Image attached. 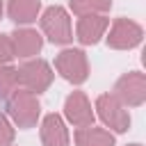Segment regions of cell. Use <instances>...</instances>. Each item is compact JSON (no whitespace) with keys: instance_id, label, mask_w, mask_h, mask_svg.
Wrapping results in <instances>:
<instances>
[{"instance_id":"9","label":"cell","mask_w":146,"mask_h":146,"mask_svg":"<svg viewBox=\"0 0 146 146\" xmlns=\"http://www.w3.org/2000/svg\"><path fill=\"white\" fill-rule=\"evenodd\" d=\"M110 25V18H105L103 14H87V16H80L78 21V41L84 43V46H94L100 41V36L105 34Z\"/></svg>"},{"instance_id":"5","label":"cell","mask_w":146,"mask_h":146,"mask_svg":"<svg viewBox=\"0 0 146 146\" xmlns=\"http://www.w3.org/2000/svg\"><path fill=\"white\" fill-rule=\"evenodd\" d=\"M16 71H18V82L32 94L46 91L50 87V82H52V75H55L50 64L43 62V59H30L23 66H18Z\"/></svg>"},{"instance_id":"17","label":"cell","mask_w":146,"mask_h":146,"mask_svg":"<svg viewBox=\"0 0 146 146\" xmlns=\"http://www.w3.org/2000/svg\"><path fill=\"white\" fill-rule=\"evenodd\" d=\"M14 141V128L9 125V121L0 114V146H9Z\"/></svg>"},{"instance_id":"10","label":"cell","mask_w":146,"mask_h":146,"mask_svg":"<svg viewBox=\"0 0 146 146\" xmlns=\"http://www.w3.org/2000/svg\"><path fill=\"white\" fill-rule=\"evenodd\" d=\"M11 36V46H14V55L16 57H32L41 50L43 46V39L36 30H30V27H23V30H16Z\"/></svg>"},{"instance_id":"13","label":"cell","mask_w":146,"mask_h":146,"mask_svg":"<svg viewBox=\"0 0 146 146\" xmlns=\"http://www.w3.org/2000/svg\"><path fill=\"white\" fill-rule=\"evenodd\" d=\"M75 144L78 146H114V135L103 128L84 125L75 130Z\"/></svg>"},{"instance_id":"7","label":"cell","mask_w":146,"mask_h":146,"mask_svg":"<svg viewBox=\"0 0 146 146\" xmlns=\"http://www.w3.org/2000/svg\"><path fill=\"white\" fill-rule=\"evenodd\" d=\"M141 36H144V30L130 21V18H116L112 30H110V36H107V46L114 48V50H128V48H135L141 43Z\"/></svg>"},{"instance_id":"8","label":"cell","mask_w":146,"mask_h":146,"mask_svg":"<svg viewBox=\"0 0 146 146\" xmlns=\"http://www.w3.org/2000/svg\"><path fill=\"white\" fill-rule=\"evenodd\" d=\"M64 114L66 119L75 125V128H84V125H94V110L89 98L82 91H73L66 103H64Z\"/></svg>"},{"instance_id":"1","label":"cell","mask_w":146,"mask_h":146,"mask_svg":"<svg viewBox=\"0 0 146 146\" xmlns=\"http://www.w3.org/2000/svg\"><path fill=\"white\" fill-rule=\"evenodd\" d=\"M7 110H9V116L16 121L18 128H32L39 119V100H36V94L27 91V89H18L9 96V103H7Z\"/></svg>"},{"instance_id":"16","label":"cell","mask_w":146,"mask_h":146,"mask_svg":"<svg viewBox=\"0 0 146 146\" xmlns=\"http://www.w3.org/2000/svg\"><path fill=\"white\" fill-rule=\"evenodd\" d=\"M14 46H11V36L9 34H0V64H9L14 59Z\"/></svg>"},{"instance_id":"2","label":"cell","mask_w":146,"mask_h":146,"mask_svg":"<svg viewBox=\"0 0 146 146\" xmlns=\"http://www.w3.org/2000/svg\"><path fill=\"white\" fill-rule=\"evenodd\" d=\"M41 30L43 34L48 36L50 43H57V46H64L73 39V30H71V18L66 14L64 7H48L41 16Z\"/></svg>"},{"instance_id":"14","label":"cell","mask_w":146,"mask_h":146,"mask_svg":"<svg viewBox=\"0 0 146 146\" xmlns=\"http://www.w3.org/2000/svg\"><path fill=\"white\" fill-rule=\"evenodd\" d=\"M112 7V0H71V9L78 16L87 14H103Z\"/></svg>"},{"instance_id":"19","label":"cell","mask_w":146,"mask_h":146,"mask_svg":"<svg viewBox=\"0 0 146 146\" xmlns=\"http://www.w3.org/2000/svg\"><path fill=\"white\" fill-rule=\"evenodd\" d=\"M128 146H141V144H128Z\"/></svg>"},{"instance_id":"3","label":"cell","mask_w":146,"mask_h":146,"mask_svg":"<svg viewBox=\"0 0 146 146\" xmlns=\"http://www.w3.org/2000/svg\"><path fill=\"white\" fill-rule=\"evenodd\" d=\"M55 68L59 71V75L73 84H82L89 75V62H87V55L78 48H68V50H62L57 57H55Z\"/></svg>"},{"instance_id":"18","label":"cell","mask_w":146,"mask_h":146,"mask_svg":"<svg viewBox=\"0 0 146 146\" xmlns=\"http://www.w3.org/2000/svg\"><path fill=\"white\" fill-rule=\"evenodd\" d=\"M0 18H2V0H0Z\"/></svg>"},{"instance_id":"15","label":"cell","mask_w":146,"mask_h":146,"mask_svg":"<svg viewBox=\"0 0 146 146\" xmlns=\"http://www.w3.org/2000/svg\"><path fill=\"white\" fill-rule=\"evenodd\" d=\"M18 87V71L9 64H0V96H9Z\"/></svg>"},{"instance_id":"12","label":"cell","mask_w":146,"mask_h":146,"mask_svg":"<svg viewBox=\"0 0 146 146\" xmlns=\"http://www.w3.org/2000/svg\"><path fill=\"white\" fill-rule=\"evenodd\" d=\"M39 9H41V0H9L7 2V14L16 25L36 21Z\"/></svg>"},{"instance_id":"11","label":"cell","mask_w":146,"mask_h":146,"mask_svg":"<svg viewBox=\"0 0 146 146\" xmlns=\"http://www.w3.org/2000/svg\"><path fill=\"white\" fill-rule=\"evenodd\" d=\"M43 146H68V130L59 114H48L41 123Z\"/></svg>"},{"instance_id":"6","label":"cell","mask_w":146,"mask_h":146,"mask_svg":"<svg viewBox=\"0 0 146 146\" xmlns=\"http://www.w3.org/2000/svg\"><path fill=\"white\" fill-rule=\"evenodd\" d=\"M114 96L123 105L139 107L146 98V78H144V73H139V71L123 73L114 84Z\"/></svg>"},{"instance_id":"4","label":"cell","mask_w":146,"mask_h":146,"mask_svg":"<svg viewBox=\"0 0 146 146\" xmlns=\"http://www.w3.org/2000/svg\"><path fill=\"white\" fill-rule=\"evenodd\" d=\"M96 110H98V116L103 119V123L110 125L114 132H125L130 128V114L114 94H100L96 98Z\"/></svg>"},{"instance_id":"20","label":"cell","mask_w":146,"mask_h":146,"mask_svg":"<svg viewBox=\"0 0 146 146\" xmlns=\"http://www.w3.org/2000/svg\"><path fill=\"white\" fill-rule=\"evenodd\" d=\"M9 146H11V144H9Z\"/></svg>"}]
</instances>
